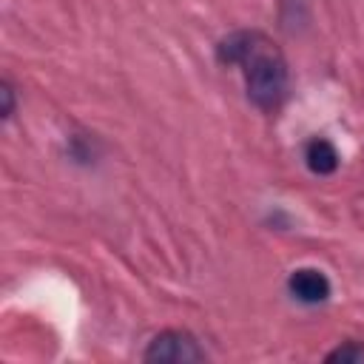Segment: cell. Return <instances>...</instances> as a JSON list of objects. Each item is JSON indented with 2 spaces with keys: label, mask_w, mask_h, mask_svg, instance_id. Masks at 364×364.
Listing matches in <instances>:
<instances>
[{
  "label": "cell",
  "mask_w": 364,
  "mask_h": 364,
  "mask_svg": "<svg viewBox=\"0 0 364 364\" xmlns=\"http://www.w3.org/2000/svg\"><path fill=\"white\" fill-rule=\"evenodd\" d=\"M267 43H256V48L245 60V85L247 97L259 108H276L287 88V65L279 51L264 48Z\"/></svg>",
  "instance_id": "cell-1"
},
{
  "label": "cell",
  "mask_w": 364,
  "mask_h": 364,
  "mask_svg": "<svg viewBox=\"0 0 364 364\" xmlns=\"http://www.w3.org/2000/svg\"><path fill=\"white\" fill-rule=\"evenodd\" d=\"M142 358L159 361V364H188V361H202L205 350L193 341V336L179 333V330H165L148 344Z\"/></svg>",
  "instance_id": "cell-2"
},
{
  "label": "cell",
  "mask_w": 364,
  "mask_h": 364,
  "mask_svg": "<svg viewBox=\"0 0 364 364\" xmlns=\"http://www.w3.org/2000/svg\"><path fill=\"white\" fill-rule=\"evenodd\" d=\"M290 293L299 299V301H307V304H318L330 296V282L321 270H313V267H301L290 276Z\"/></svg>",
  "instance_id": "cell-3"
},
{
  "label": "cell",
  "mask_w": 364,
  "mask_h": 364,
  "mask_svg": "<svg viewBox=\"0 0 364 364\" xmlns=\"http://www.w3.org/2000/svg\"><path fill=\"white\" fill-rule=\"evenodd\" d=\"M259 40H262V37L253 34V31H236V34H230V37H225V40L219 43L216 57H219V63H245L247 54L256 48Z\"/></svg>",
  "instance_id": "cell-4"
},
{
  "label": "cell",
  "mask_w": 364,
  "mask_h": 364,
  "mask_svg": "<svg viewBox=\"0 0 364 364\" xmlns=\"http://www.w3.org/2000/svg\"><path fill=\"white\" fill-rule=\"evenodd\" d=\"M304 159H307V168H310L313 173H318V176L333 173V171L338 168V154H336V148H333L327 139H313V142L307 145Z\"/></svg>",
  "instance_id": "cell-5"
},
{
  "label": "cell",
  "mask_w": 364,
  "mask_h": 364,
  "mask_svg": "<svg viewBox=\"0 0 364 364\" xmlns=\"http://www.w3.org/2000/svg\"><path fill=\"white\" fill-rule=\"evenodd\" d=\"M327 361H341V364H347V361H364V347L355 344V341H350V344L333 350V353L327 355Z\"/></svg>",
  "instance_id": "cell-6"
},
{
  "label": "cell",
  "mask_w": 364,
  "mask_h": 364,
  "mask_svg": "<svg viewBox=\"0 0 364 364\" xmlns=\"http://www.w3.org/2000/svg\"><path fill=\"white\" fill-rule=\"evenodd\" d=\"M0 97H3V117H11V111H14V97H11V85H9V82H3Z\"/></svg>",
  "instance_id": "cell-7"
}]
</instances>
